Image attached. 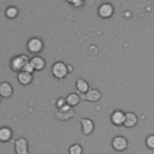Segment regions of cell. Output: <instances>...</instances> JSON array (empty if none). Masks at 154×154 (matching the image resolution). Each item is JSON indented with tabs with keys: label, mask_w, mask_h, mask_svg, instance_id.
I'll return each instance as SVG.
<instances>
[{
	"label": "cell",
	"mask_w": 154,
	"mask_h": 154,
	"mask_svg": "<svg viewBox=\"0 0 154 154\" xmlns=\"http://www.w3.org/2000/svg\"><path fill=\"white\" fill-rule=\"evenodd\" d=\"M75 117V109H73V107H71V106H69V105H64V106H61L60 108H58L57 109V112H55V118L58 119V120H70V119H72Z\"/></svg>",
	"instance_id": "obj_1"
},
{
	"label": "cell",
	"mask_w": 154,
	"mask_h": 154,
	"mask_svg": "<svg viewBox=\"0 0 154 154\" xmlns=\"http://www.w3.org/2000/svg\"><path fill=\"white\" fill-rule=\"evenodd\" d=\"M67 66L64 61H55L52 65V75L58 78V79H63L67 76Z\"/></svg>",
	"instance_id": "obj_2"
},
{
	"label": "cell",
	"mask_w": 154,
	"mask_h": 154,
	"mask_svg": "<svg viewBox=\"0 0 154 154\" xmlns=\"http://www.w3.org/2000/svg\"><path fill=\"white\" fill-rule=\"evenodd\" d=\"M29 61V58L28 55L25 54H19L17 57H13L11 59V63H10V66H11V70L14 71V72H19L22 71L23 66Z\"/></svg>",
	"instance_id": "obj_3"
},
{
	"label": "cell",
	"mask_w": 154,
	"mask_h": 154,
	"mask_svg": "<svg viewBox=\"0 0 154 154\" xmlns=\"http://www.w3.org/2000/svg\"><path fill=\"white\" fill-rule=\"evenodd\" d=\"M26 49L32 54H37L43 49V41L40 37H30L26 42Z\"/></svg>",
	"instance_id": "obj_4"
},
{
	"label": "cell",
	"mask_w": 154,
	"mask_h": 154,
	"mask_svg": "<svg viewBox=\"0 0 154 154\" xmlns=\"http://www.w3.org/2000/svg\"><path fill=\"white\" fill-rule=\"evenodd\" d=\"M14 153L16 154H29V144L26 138L19 137L14 141Z\"/></svg>",
	"instance_id": "obj_5"
},
{
	"label": "cell",
	"mask_w": 154,
	"mask_h": 154,
	"mask_svg": "<svg viewBox=\"0 0 154 154\" xmlns=\"http://www.w3.org/2000/svg\"><path fill=\"white\" fill-rule=\"evenodd\" d=\"M113 12H114V8H113V6H112L109 2H103V4H101V5L99 6V8H97L99 16H100L101 18H103V19L112 17Z\"/></svg>",
	"instance_id": "obj_6"
},
{
	"label": "cell",
	"mask_w": 154,
	"mask_h": 154,
	"mask_svg": "<svg viewBox=\"0 0 154 154\" xmlns=\"http://www.w3.org/2000/svg\"><path fill=\"white\" fill-rule=\"evenodd\" d=\"M112 147L117 152H123L128 147V140L123 136H116L112 140Z\"/></svg>",
	"instance_id": "obj_7"
},
{
	"label": "cell",
	"mask_w": 154,
	"mask_h": 154,
	"mask_svg": "<svg viewBox=\"0 0 154 154\" xmlns=\"http://www.w3.org/2000/svg\"><path fill=\"white\" fill-rule=\"evenodd\" d=\"M29 63L31 64L34 71H42L46 66V61L41 55H34L31 59H29Z\"/></svg>",
	"instance_id": "obj_8"
},
{
	"label": "cell",
	"mask_w": 154,
	"mask_h": 154,
	"mask_svg": "<svg viewBox=\"0 0 154 154\" xmlns=\"http://www.w3.org/2000/svg\"><path fill=\"white\" fill-rule=\"evenodd\" d=\"M81 128H82V132L84 135H90L94 131V122L90 118H82Z\"/></svg>",
	"instance_id": "obj_9"
},
{
	"label": "cell",
	"mask_w": 154,
	"mask_h": 154,
	"mask_svg": "<svg viewBox=\"0 0 154 154\" xmlns=\"http://www.w3.org/2000/svg\"><path fill=\"white\" fill-rule=\"evenodd\" d=\"M12 94H13V87H12V84L10 82H6V81L5 82H1L0 83V96L7 99V97L12 96Z\"/></svg>",
	"instance_id": "obj_10"
},
{
	"label": "cell",
	"mask_w": 154,
	"mask_h": 154,
	"mask_svg": "<svg viewBox=\"0 0 154 154\" xmlns=\"http://www.w3.org/2000/svg\"><path fill=\"white\" fill-rule=\"evenodd\" d=\"M84 99L87 101H90V102H96V101H99L101 99V93L95 88H91V89L89 88L84 93Z\"/></svg>",
	"instance_id": "obj_11"
},
{
	"label": "cell",
	"mask_w": 154,
	"mask_h": 154,
	"mask_svg": "<svg viewBox=\"0 0 154 154\" xmlns=\"http://www.w3.org/2000/svg\"><path fill=\"white\" fill-rule=\"evenodd\" d=\"M137 122H138L137 116H136L134 112H126L125 116H124L123 125L126 126V128H134V126L137 124Z\"/></svg>",
	"instance_id": "obj_12"
},
{
	"label": "cell",
	"mask_w": 154,
	"mask_h": 154,
	"mask_svg": "<svg viewBox=\"0 0 154 154\" xmlns=\"http://www.w3.org/2000/svg\"><path fill=\"white\" fill-rule=\"evenodd\" d=\"M17 79L20 85H29L32 82V73H29L25 71H19L17 75Z\"/></svg>",
	"instance_id": "obj_13"
},
{
	"label": "cell",
	"mask_w": 154,
	"mask_h": 154,
	"mask_svg": "<svg viewBox=\"0 0 154 154\" xmlns=\"http://www.w3.org/2000/svg\"><path fill=\"white\" fill-rule=\"evenodd\" d=\"M124 116L125 113L120 109H117L114 111L112 114H111V122L114 124V125H123V122H124Z\"/></svg>",
	"instance_id": "obj_14"
},
{
	"label": "cell",
	"mask_w": 154,
	"mask_h": 154,
	"mask_svg": "<svg viewBox=\"0 0 154 154\" xmlns=\"http://www.w3.org/2000/svg\"><path fill=\"white\" fill-rule=\"evenodd\" d=\"M12 130L8 128V126H1L0 128V142L5 143V142H8L11 138H12Z\"/></svg>",
	"instance_id": "obj_15"
},
{
	"label": "cell",
	"mask_w": 154,
	"mask_h": 154,
	"mask_svg": "<svg viewBox=\"0 0 154 154\" xmlns=\"http://www.w3.org/2000/svg\"><path fill=\"white\" fill-rule=\"evenodd\" d=\"M65 101H66V105H69V106H71V107H75V106H77V105L79 103L81 96H79V94H77V93H70V94L65 97Z\"/></svg>",
	"instance_id": "obj_16"
},
{
	"label": "cell",
	"mask_w": 154,
	"mask_h": 154,
	"mask_svg": "<svg viewBox=\"0 0 154 154\" xmlns=\"http://www.w3.org/2000/svg\"><path fill=\"white\" fill-rule=\"evenodd\" d=\"M76 88H77V90H78L81 94H84V93L89 89V83H88L85 79H83V78H78V79L76 81Z\"/></svg>",
	"instance_id": "obj_17"
},
{
	"label": "cell",
	"mask_w": 154,
	"mask_h": 154,
	"mask_svg": "<svg viewBox=\"0 0 154 154\" xmlns=\"http://www.w3.org/2000/svg\"><path fill=\"white\" fill-rule=\"evenodd\" d=\"M18 14H19V10L16 6H8L5 10V17L8 19H14V18H17Z\"/></svg>",
	"instance_id": "obj_18"
},
{
	"label": "cell",
	"mask_w": 154,
	"mask_h": 154,
	"mask_svg": "<svg viewBox=\"0 0 154 154\" xmlns=\"http://www.w3.org/2000/svg\"><path fill=\"white\" fill-rule=\"evenodd\" d=\"M82 153H83V148L78 143L71 144L69 148V154H82Z\"/></svg>",
	"instance_id": "obj_19"
},
{
	"label": "cell",
	"mask_w": 154,
	"mask_h": 154,
	"mask_svg": "<svg viewBox=\"0 0 154 154\" xmlns=\"http://www.w3.org/2000/svg\"><path fill=\"white\" fill-rule=\"evenodd\" d=\"M146 146L149 149H154V135H149L146 138Z\"/></svg>",
	"instance_id": "obj_20"
},
{
	"label": "cell",
	"mask_w": 154,
	"mask_h": 154,
	"mask_svg": "<svg viewBox=\"0 0 154 154\" xmlns=\"http://www.w3.org/2000/svg\"><path fill=\"white\" fill-rule=\"evenodd\" d=\"M22 71H25V72H29V73H32L34 72V69H32V66H31V64L28 61L24 66H23V69H22Z\"/></svg>",
	"instance_id": "obj_21"
},
{
	"label": "cell",
	"mask_w": 154,
	"mask_h": 154,
	"mask_svg": "<svg viewBox=\"0 0 154 154\" xmlns=\"http://www.w3.org/2000/svg\"><path fill=\"white\" fill-rule=\"evenodd\" d=\"M64 105H66L65 97H59V99H57V101H55V106H57V108H60V107L64 106Z\"/></svg>",
	"instance_id": "obj_22"
},
{
	"label": "cell",
	"mask_w": 154,
	"mask_h": 154,
	"mask_svg": "<svg viewBox=\"0 0 154 154\" xmlns=\"http://www.w3.org/2000/svg\"><path fill=\"white\" fill-rule=\"evenodd\" d=\"M67 1L71 2V4L75 5V6H79V5L83 4V0H67Z\"/></svg>",
	"instance_id": "obj_23"
},
{
	"label": "cell",
	"mask_w": 154,
	"mask_h": 154,
	"mask_svg": "<svg viewBox=\"0 0 154 154\" xmlns=\"http://www.w3.org/2000/svg\"><path fill=\"white\" fill-rule=\"evenodd\" d=\"M1 99H2V97H1V96H0V102H1Z\"/></svg>",
	"instance_id": "obj_24"
}]
</instances>
